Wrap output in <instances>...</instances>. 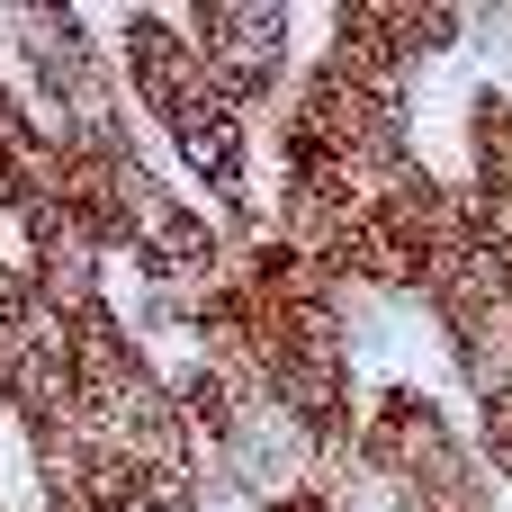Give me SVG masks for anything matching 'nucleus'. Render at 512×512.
<instances>
[{
	"label": "nucleus",
	"mask_w": 512,
	"mask_h": 512,
	"mask_svg": "<svg viewBox=\"0 0 512 512\" xmlns=\"http://www.w3.org/2000/svg\"><path fill=\"white\" fill-rule=\"evenodd\" d=\"M360 477L396 512H495L486 459L459 441V423L414 378L369 396V414H360Z\"/></svg>",
	"instance_id": "f257e3e1"
},
{
	"label": "nucleus",
	"mask_w": 512,
	"mask_h": 512,
	"mask_svg": "<svg viewBox=\"0 0 512 512\" xmlns=\"http://www.w3.org/2000/svg\"><path fill=\"white\" fill-rule=\"evenodd\" d=\"M180 27H189V45H198V63H207V81L243 108V117H270V108H288V90H297V18L288 9H243V0H207V9H180Z\"/></svg>",
	"instance_id": "f03ea898"
},
{
	"label": "nucleus",
	"mask_w": 512,
	"mask_h": 512,
	"mask_svg": "<svg viewBox=\"0 0 512 512\" xmlns=\"http://www.w3.org/2000/svg\"><path fill=\"white\" fill-rule=\"evenodd\" d=\"M108 27V54H117V81H126V99L171 135L216 81H207V63H198V45H189V27H180V9H117V18H99Z\"/></svg>",
	"instance_id": "7ed1b4c3"
},
{
	"label": "nucleus",
	"mask_w": 512,
	"mask_h": 512,
	"mask_svg": "<svg viewBox=\"0 0 512 512\" xmlns=\"http://www.w3.org/2000/svg\"><path fill=\"white\" fill-rule=\"evenodd\" d=\"M468 189L477 198H512V90L504 81L468 90Z\"/></svg>",
	"instance_id": "20e7f679"
},
{
	"label": "nucleus",
	"mask_w": 512,
	"mask_h": 512,
	"mask_svg": "<svg viewBox=\"0 0 512 512\" xmlns=\"http://www.w3.org/2000/svg\"><path fill=\"white\" fill-rule=\"evenodd\" d=\"M477 459H486V477L512 486V396H486L477 405Z\"/></svg>",
	"instance_id": "39448f33"
},
{
	"label": "nucleus",
	"mask_w": 512,
	"mask_h": 512,
	"mask_svg": "<svg viewBox=\"0 0 512 512\" xmlns=\"http://www.w3.org/2000/svg\"><path fill=\"white\" fill-rule=\"evenodd\" d=\"M144 512H207V477H198V459H189V468H153Z\"/></svg>",
	"instance_id": "423d86ee"
},
{
	"label": "nucleus",
	"mask_w": 512,
	"mask_h": 512,
	"mask_svg": "<svg viewBox=\"0 0 512 512\" xmlns=\"http://www.w3.org/2000/svg\"><path fill=\"white\" fill-rule=\"evenodd\" d=\"M261 512H360V504H351L333 477H297V486H279V495H270Z\"/></svg>",
	"instance_id": "0eeeda50"
}]
</instances>
